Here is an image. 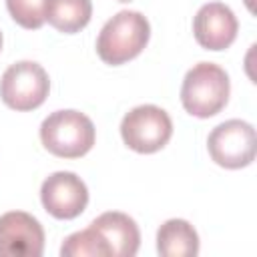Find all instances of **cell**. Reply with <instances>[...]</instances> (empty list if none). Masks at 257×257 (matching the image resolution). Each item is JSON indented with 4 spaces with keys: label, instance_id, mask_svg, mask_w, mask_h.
<instances>
[{
    "label": "cell",
    "instance_id": "1",
    "mask_svg": "<svg viewBox=\"0 0 257 257\" xmlns=\"http://www.w3.org/2000/svg\"><path fill=\"white\" fill-rule=\"evenodd\" d=\"M151 38V24L137 10H120L98 32L96 54L104 64L118 66L137 58Z\"/></svg>",
    "mask_w": 257,
    "mask_h": 257
},
{
    "label": "cell",
    "instance_id": "2",
    "mask_svg": "<svg viewBox=\"0 0 257 257\" xmlns=\"http://www.w3.org/2000/svg\"><path fill=\"white\" fill-rule=\"evenodd\" d=\"M229 74L215 62H199L187 70L181 84L183 108L197 118L219 114L229 102Z\"/></svg>",
    "mask_w": 257,
    "mask_h": 257
},
{
    "label": "cell",
    "instance_id": "3",
    "mask_svg": "<svg viewBox=\"0 0 257 257\" xmlns=\"http://www.w3.org/2000/svg\"><path fill=\"white\" fill-rule=\"evenodd\" d=\"M96 128L80 110H54L40 124V141L48 153L60 159H80L92 147Z\"/></svg>",
    "mask_w": 257,
    "mask_h": 257
},
{
    "label": "cell",
    "instance_id": "4",
    "mask_svg": "<svg viewBox=\"0 0 257 257\" xmlns=\"http://www.w3.org/2000/svg\"><path fill=\"white\" fill-rule=\"evenodd\" d=\"M120 137L131 151L151 155L171 141L173 120L165 108L157 104H141L122 116Z\"/></svg>",
    "mask_w": 257,
    "mask_h": 257
},
{
    "label": "cell",
    "instance_id": "5",
    "mask_svg": "<svg viewBox=\"0 0 257 257\" xmlns=\"http://www.w3.org/2000/svg\"><path fill=\"white\" fill-rule=\"evenodd\" d=\"M50 90L48 72L34 60H20L10 64L0 78V98L12 110L38 108Z\"/></svg>",
    "mask_w": 257,
    "mask_h": 257
},
{
    "label": "cell",
    "instance_id": "6",
    "mask_svg": "<svg viewBox=\"0 0 257 257\" xmlns=\"http://www.w3.org/2000/svg\"><path fill=\"white\" fill-rule=\"evenodd\" d=\"M211 159L223 169H243L255 161L257 135L253 124L241 118H231L217 124L207 139Z\"/></svg>",
    "mask_w": 257,
    "mask_h": 257
},
{
    "label": "cell",
    "instance_id": "7",
    "mask_svg": "<svg viewBox=\"0 0 257 257\" xmlns=\"http://www.w3.org/2000/svg\"><path fill=\"white\" fill-rule=\"evenodd\" d=\"M40 201L54 219H76L88 205V189L84 181L70 171H56L42 181Z\"/></svg>",
    "mask_w": 257,
    "mask_h": 257
},
{
    "label": "cell",
    "instance_id": "8",
    "mask_svg": "<svg viewBox=\"0 0 257 257\" xmlns=\"http://www.w3.org/2000/svg\"><path fill=\"white\" fill-rule=\"evenodd\" d=\"M44 229L36 217L24 211L0 215V257H40Z\"/></svg>",
    "mask_w": 257,
    "mask_h": 257
},
{
    "label": "cell",
    "instance_id": "9",
    "mask_svg": "<svg viewBox=\"0 0 257 257\" xmlns=\"http://www.w3.org/2000/svg\"><path fill=\"white\" fill-rule=\"evenodd\" d=\"M239 22L235 12L223 2L203 4L193 18V34L205 50H225L237 38Z\"/></svg>",
    "mask_w": 257,
    "mask_h": 257
},
{
    "label": "cell",
    "instance_id": "10",
    "mask_svg": "<svg viewBox=\"0 0 257 257\" xmlns=\"http://www.w3.org/2000/svg\"><path fill=\"white\" fill-rule=\"evenodd\" d=\"M94 229L106 239L112 257H133L141 245V231L133 217L120 211H106L98 215L92 223Z\"/></svg>",
    "mask_w": 257,
    "mask_h": 257
},
{
    "label": "cell",
    "instance_id": "11",
    "mask_svg": "<svg viewBox=\"0 0 257 257\" xmlns=\"http://www.w3.org/2000/svg\"><path fill=\"white\" fill-rule=\"evenodd\" d=\"M157 251L163 257H195L199 235L185 219H169L157 231Z\"/></svg>",
    "mask_w": 257,
    "mask_h": 257
},
{
    "label": "cell",
    "instance_id": "12",
    "mask_svg": "<svg viewBox=\"0 0 257 257\" xmlns=\"http://www.w3.org/2000/svg\"><path fill=\"white\" fill-rule=\"evenodd\" d=\"M92 16L90 0H48L46 4V20L52 28L62 34L80 32Z\"/></svg>",
    "mask_w": 257,
    "mask_h": 257
},
{
    "label": "cell",
    "instance_id": "13",
    "mask_svg": "<svg viewBox=\"0 0 257 257\" xmlns=\"http://www.w3.org/2000/svg\"><path fill=\"white\" fill-rule=\"evenodd\" d=\"M62 257H110V247L98 229L88 225L82 231L68 235L60 247Z\"/></svg>",
    "mask_w": 257,
    "mask_h": 257
},
{
    "label": "cell",
    "instance_id": "14",
    "mask_svg": "<svg viewBox=\"0 0 257 257\" xmlns=\"http://www.w3.org/2000/svg\"><path fill=\"white\" fill-rule=\"evenodd\" d=\"M48 0H6L8 14L26 30H38L46 22Z\"/></svg>",
    "mask_w": 257,
    "mask_h": 257
},
{
    "label": "cell",
    "instance_id": "15",
    "mask_svg": "<svg viewBox=\"0 0 257 257\" xmlns=\"http://www.w3.org/2000/svg\"><path fill=\"white\" fill-rule=\"evenodd\" d=\"M118 2H131V0H118Z\"/></svg>",
    "mask_w": 257,
    "mask_h": 257
}]
</instances>
